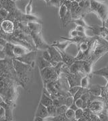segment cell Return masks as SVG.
<instances>
[{"mask_svg":"<svg viewBox=\"0 0 108 121\" xmlns=\"http://www.w3.org/2000/svg\"></svg>","mask_w":108,"mask_h":121,"instance_id":"681fc988","label":"cell"},{"mask_svg":"<svg viewBox=\"0 0 108 121\" xmlns=\"http://www.w3.org/2000/svg\"><path fill=\"white\" fill-rule=\"evenodd\" d=\"M44 1L46 2V3H47V4H49V2L50 1V0H44Z\"/></svg>","mask_w":108,"mask_h":121,"instance_id":"7bdbcfd3","label":"cell"},{"mask_svg":"<svg viewBox=\"0 0 108 121\" xmlns=\"http://www.w3.org/2000/svg\"><path fill=\"white\" fill-rule=\"evenodd\" d=\"M29 29L33 33H41L42 26L41 24L37 22V21H30L27 23Z\"/></svg>","mask_w":108,"mask_h":121,"instance_id":"9c48e42d","label":"cell"},{"mask_svg":"<svg viewBox=\"0 0 108 121\" xmlns=\"http://www.w3.org/2000/svg\"><path fill=\"white\" fill-rule=\"evenodd\" d=\"M13 66L16 73L19 77L20 80L22 81L23 82H27L28 74L30 70V69L33 68L32 66L30 65L23 63L16 59L13 60Z\"/></svg>","mask_w":108,"mask_h":121,"instance_id":"7a4b0ae2","label":"cell"},{"mask_svg":"<svg viewBox=\"0 0 108 121\" xmlns=\"http://www.w3.org/2000/svg\"><path fill=\"white\" fill-rule=\"evenodd\" d=\"M74 102L76 103V106H78V108H83V109L84 102L81 97H80L79 99H77L76 100H75Z\"/></svg>","mask_w":108,"mask_h":121,"instance_id":"1f68e13d","label":"cell"},{"mask_svg":"<svg viewBox=\"0 0 108 121\" xmlns=\"http://www.w3.org/2000/svg\"><path fill=\"white\" fill-rule=\"evenodd\" d=\"M89 79H90V77L88 74L84 76L80 81V86L83 88H88L89 85Z\"/></svg>","mask_w":108,"mask_h":121,"instance_id":"44dd1931","label":"cell"},{"mask_svg":"<svg viewBox=\"0 0 108 121\" xmlns=\"http://www.w3.org/2000/svg\"><path fill=\"white\" fill-rule=\"evenodd\" d=\"M43 56V58L45 59L46 60H47V61H49L50 62H51L52 60H51V56H50V53H49V52H48V50H45L44 52H43V56Z\"/></svg>","mask_w":108,"mask_h":121,"instance_id":"f546056e","label":"cell"},{"mask_svg":"<svg viewBox=\"0 0 108 121\" xmlns=\"http://www.w3.org/2000/svg\"><path fill=\"white\" fill-rule=\"evenodd\" d=\"M72 22H74V23L76 24V26H84V28H86L87 29H89V30H91V26L87 25V24L85 22V21L84 20L83 18H79L72 20Z\"/></svg>","mask_w":108,"mask_h":121,"instance_id":"ac0fdd59","label":"cell"},{"mask_svg":"<svg viewBox=\"0 0 108 121\" xmlns=\"http://www.w3.org/2000/svg\"><path fill=\"white\" fill-rule=\"evenodd\" d=\"M70 108H71L72 110H74V111H76L78 108H78V106H76V103L75 102H74L71 106H70Z\"/></svg>","mask_w":108,"mask_h":121,"instance_id":"74e56055","label":"cell"},{"mask_svg":"<svg viewBox=\"0 0 108 121\" xmlns=\"http://www.w3.org/2000/svg\"><path fill=\"white\" fill-rule=\"evenodd\" d=\"M42 79L45 85L47 83L56 81L59 77V74L54 66H49L40 70Z\"/></svg>","mask_w":108,"mask_h":121,"instance_id":"3957f363","label":"cell"},{"mask_svg":"<svg viewBox=\"0 0 108 121\" xmlns=\"http://www.w3.org/2000/svg\"><path fill=\"white\" fill-rule=\"evenodd\" d=\"M4 60V59H0V66H1V64H2V62H3Z\"/></svg>","mask_w":108,"mask_h":121,"instance_id":"b9f144b4","label":"cell"},{"mask_svg":"<svg viewBox=\"0 0 108 121\" xmlns=\"http://www.w3.org/2000/svg\"><path fill=\"white\" fill-rule=\"evenodd\" d=\"M5 109L4 106H0V121L5 120Z\"/></svg>","mask_w":108,"mask_h":121,"instance_id":"4dcf8cb0","label":"cell"},{"mask_svg":"<svg viewBox=\"0 0 108 121\" xmlns=\"http://www.w3.org/2000/svg\"><path fill=\"white\" fill-rule=\"evenodd\" d=\"M40 103L44 105L45 106L48 107L51 105H53V99L43 92L41 100H40Z\"/></svg>","mask_w":108,"mask_h":121,"instance_id":"2e32d148","label":"cell"},{"mask_svg":"<svg viewBox=\"0 0 108 121\" xmlns=\"http://www.w3.org/2000/svg\"><path fill=\"white\" fill-rule=\"evenodd\" d=\"M1 1H2V0H0V5H1Z\"/></svg>","mask_w":108,"mask_h":121,"instance_id":"ee69618b","label":"cell"},{"mask_svg":"<svg viewBox=\"0 0 108 121\" xmlns=\"http://www.w3.org/2000/svg\"><path fill=\"white\" fill-rule=\"evenodd\" d=\"M70 1H76V0H70Z\"/></svg>","mask_w":108,"mask_h":121,"instance_id":"f6af8a7d","label":"cell"},{"mask_svg":"<svg viewBox=\"0 0 108 121\" xmlns=\"http://www.w3.org/2000/svg\"><path fill=\"white\" fill-rule=\"evenodd\" d=\"M93 74H95V75H99V76L103 77L108 82V66L105 67V68H101L97 71H94Z\"/></svg>","mask_w":108,"mask_h":121,"instance_id":"e0dca14e","label":"cell"},{"mask_svg":"<svg viewBox=\"0 0 108 121\" xmlns=\"http://www.w3.org/2000/svg\"><path fill=\"white\" fill-rule=\"evenodd\" d=\"M53 105H54V106L56 107V108H58V107L62 106V104L61 102L59 101V99H58V97H56V98H55V99H53Z\"/></svg>","mask_w":108,"mask_h":121,"instance_id":"d6a6232c","label":"cell"},{"mask_svg":"<svg viewBox=\"0 0 108 121\" xmlns=\"http://www.w3.org/2000/svg\"><path fill=\"white\" fill-rule=\"evenodd\" d=\"M15 44L11 43H8L5 45L4 47V52L5 53L6 57L9 58H14L15 56L14 54V48Z\"/></svg>","mask_w":108,"mask_h":121,"instance_id":"5bb4252c","label":"cell"},{"mask_svg":"<svg viewBox=\"0 0 108 121\" xmlns=\"http://www.w3.org/2000/svg\"><path fill=\"white\" fill-rule=\"evenodd\" d=\"M0 29L5 35L12 34L15 30L14 24L12 20L6 18L0 22Z\"/></svg>","mask_w":108,"mask_h":121,"instance_id":"8992f818","label":"cell"},{"mask_svg":"<svg viewBox=\"0 0 108 121\" xmlns=\"http://www.w3.org/2000/svg\"><path fill=\"white\" fill-rule=\"evenodd\" d=\"M34 121H45L44 118H41V117H39V116H34Z\"/></svg>","mask_w":108,"mask_h":121,"instance_id":"ab89813d","label":"cell"},{"mask_svg":"<svg viewBox=\"0 0 108 121\" xmlns=\"http://www.w3.org/2000/svg\"><path fill=\"white\" fill-rule=\"evenodd\" d=\"M4 47L0 45V51H4Z\"/></svg>","mask_w":108,"mask_h":121,"instance_id":"60d3db41","label":"cell"},{"mask_svg":"<svg viewBox=\"0 0 108 121\" xmlns=\"http://www.w3.org/2000/svg\"><path fill=\"white\" fill-rule=\"evenodd\" d=\"M81 86H79V85H76V86H74V87H71L69 88L68 92L70 94V95H72L74 96V95L77 93V91L79 90V89L80 88Z\"/></svg>","mask_w":108,"mask_h":121,"instance_id":"4316f807","label":"cell"},{"mask_svg":"<svg viewBox=\"0 0 108 121\" xmlns=\"http://www.w3.org/2000/svg\"><path fill=\"white\" fill-rule=\"evenodd\" d=\"M91 12L98 16L103 25L108 19V4L98 0H91Z\"/></svg>","mask_w":108,"mask_h":121,"instance_id":"6da1fadb","label":"cell"},{"mask_svg":"<svg viewBox=\"0 0 108 121\" xmlns=\"http://www.w3.org/2000/svg\"><path fill=\"white\" fill-rule=\"evenodd\" d=\"M1 8V5H0V8Z\"/></svg>","mask_w":108,"mask_h":121,"instance_id":"bcb514c9","label":"cell"},{"mask_svg":"<svg viewBox=\"0 0 108 121\" xmlns=\"http://www.w3.org/2000/svg\"><path fill=\"white\" fill-rule=\"evenodd\" d=\"M47 108L49 114V117H54L56 116V109H57L56 107L54 106V105H51L47 107Z\"/></svg>","mask_w":108,"mask_h":121,"instance_id":"cb8c5ba5","label":"cell"},{"mask_svg":"<svg viewBox=\"0 0 108 121\" xmlns=\"http://www.w3.org/2000/svg\"><path fill=\"white\" fill-rule=\"evenodd\" d=\"M66 0H50L48 5L55 6L56 8H60L62 5L65 2Z\"/></svg>","mask_w":108,"mask_h":121,"instance_id":"603a6c76","label":"cell"},{"mask_svg":"<svg viewBox=\"0 0 108 121\" xmlns=\"http://www.w3.org/2000/svg\"><path fill=\"white\" fill-rule=\"evenodd\" d=\"M8 43V41H7L6 39L0 37V45H1L5 47V45Z\"/></svg>","mask_w":108,"mask_h":121,"instance_id":"d590c367","label":"cell"},{"mask_svg":"<svg viewBox=\"0 0 108 121\" xmlns=\"http://www.w3.org/2000/svg\"><path fill=\"white\" fill-rule=\"evenodd\" d=\"M76 29L78 31H83V32H85V30H87L86 28H84V26H77Z\"/></svg>","mask_w":108,"mask_h":121,"instance_id":"8d00e7d4","label":"cell"},{"mask_svg":"<svg viewBox=\"0 0 108 121\" xmlns=\"http://www.w3.org/2000/svg\"><path fill=\"white\" fill-rule=\"evenodd\" d=\"M84 115V109L83 108H78L75 111V116H76V121H79L80 118H83Z\"/></svg>","mask_w":108,"mask_h":121,"instance_id":"484cf974","label":"cell"},{"mask_svg":"<svg viewBox=\"0 0 108 121\" xmlns=\"http://www.w3.org/2000/svg\"><path fill=\"white\" fill-rule=\"evenodd\" d=\"M87 108H88L93 113L97 114H100L103 110V104L101 102L95 101L91 104H90Z\"/></svg>","mask_w":108,"mask_h":121,"instance_id":"ba28073f","label":"cell"},{"mask_svg":"<svg viewBox=\"0 0 108 121\" xmlns=\"http://www.w3.org/2000/svg\"><path fill=\"white\" fill-rule=\"evenodd\" d=\"M69 108L66 105H62L58 107L56 109V116L58 115H62V114H65L67 110Z\"/></svg>","mask_w":108,"mask_h":121,"instance_id":"7402d4cb","label":"cell"},{"mask_svg":"<svg viewBox=\"0 0 108 121\" xmlns=\"http://www.w3.org/2000/svg\"><path fill=\"white\" fill-rule=\"evenodd\" d=\"M37 63H38V67L39 70H41L44 68H47V67H49V66H52L50 62L46 60L45 59L43 58V56H40L37 59Z\"/></svg>","mask_w":108,"mask_h":121,"instance_id":"9a60e30c","label":"cell"},{"mask_svg":"<svg viewBox=\"0 0 108 121\" xmlns=\"http://www.w3.org/2000/svg\"><path fill=\"white\" fill-rule=\"evenodd\" d=\"M107 89H108V88H107Z\"/></svg>","mask_w":108,"mask_h":121,"instance_id":"7dc6e473","label":"cell"},{"mask_svg":"<svg viewBox=\"0 0 108 121\" xmlns=\"http://www.w3.org/2000/svg\"><path fill=\"white\" fill-rule=\"evenodd\" d=\"M68 8L66 6V5L63 4L62 6L59 8V17H60V19H61V21L62 22L64 19V17L66 16V15L67 14L68 12Z\"/></svg>","mask_w":108,"mask_h":121,"instance_id":"ffe728a7","label":"cell"},{"mask_svg":"<svg viewBox=\"0 0 108 121\" xmlns=\"http://www.w3.org/2000/svg\"><path fill=\"white\" fill-rule=\"evenodd\" d=\"M74 102V97L72 95H70V96H68V97H66V104L67 106L70 108V106L73 104Z\"/></svg>","mask_w":108,"mask_h":121,"instance_id":"f1b7e54d","label":"cell"},{"mask_svg":"<svg viewBox=\"0 0 108 121\" xmlns=\"http://www.w3.org/2000/svg\"><path fill=\"white\" fill-rule=\"evenodd\" d=\"M36 56H37L36 52H34V51L30 52V51L29 52H28L25 55L21 56L20 57H17L15 59L19 60L23 63L30 65L32 66V68H33L34 67V60L36 58Z\"/></svg>","mask_w":108,"mask_h":121,"instance_id":"5b68a950","label":"cell"},{"mask_svg":"<svg viewBox=\"0 0 108 121\" xmlns=\"http://www.w3.org/2000/svg\"><path fill=\"white\" fill-rule=\"evenodd\" d=\"M59 52L62 56V62H64V64H66L69 67L76 61V57H72V56L68 55V53H66L65 52H61V51H59Z\"/></svg>","mask_w":108,"mask_h":121,"instance_id":"7c38bea8","label":"cell"},{"mask_svg":"<svg viewBox=\"0 0 108 121\" xmlns=\"http://www.w3.org/2000/svg\"><path fill=\"white\" fill-rule=\"evenodd\" d=\"M35 116H39L43 118H47L49 117V114L47 112V107L45 106L42 104L39 103L38 108L35 113Z\"/></svg>","mask_w":108,"mask_h":121,"instance_id":"8fae6325","label":"cell"},{"mask_svg":"<svg viewBox=\"0 0 108 121\" xmlns=\"http://www.w3.org/2000/svg\"><path fill=\"white\" fill-rule=\"evenodd\" d=\"M6 58L5 53L4 51H0V59H5Z\"/></svg>","mask_w":108,"mask_h":121,"instance_id":"f35d334b","label":"cell"},{"mask_svg":"<svg viewBox=\"0 0 108 121\" xmlns=\"http://www.w3.org/2000/svg\"><path fill=\"white\" fill-rule=\"evenodd\" d=\"M32 37L33 38L36 47L38 49H48V48L50 46L49 45L45 42L41 36V33H32Z\"/></svg>","mask_w":108,"mask_h":121,"instance_id":"52a82bcc","label":"cell"},{"mask_svg":"<svg viewBox=\"0 0 108 121\" xmlns=\"http://www.w3.org/2000/svg\"><path fill=\"white\" fill-rule=\"evenodd\" d=\"M99 116L101 121H108V116L106 114H104V113L101 114V113H100Z\"/></svg>","mask_w":108,"mask_h":121,"instance_id":"e575fe53","label":"cell"},{"mask_svg":"<svg viewBox=\"0 0 108 121\" xmlns=\"http://www.w3.org/2000/svg\"></svg>","mask_w":108,"mask_h":121,"instance_id":"c3c4849f","label":"cell"},{"mask_svg":"<svg viewBox=\"0 0 108 121\" xmlns=\"http://www.w3.org/2000/svg\"><path fill=\"white\" fill-rule=\"evenodd\" d=\"M89 91L92 94H93L95 95H97V96L101 95V90L100 89V87L99 86H97V87L93 86L91 89H89Z\"/></svg>","mask_w":108,"mask_h":121,"instance_id":"d4e9b609","label":"cell"},{"mask_svg":"<svg viewBox=\"0 0 108 121\" xmlns=\"http://www.w3.org/2000/svg\"><path fill=\"white\" fill-rule=\"evenodd\" d=\"M29 52L30 50L29 49L21 45H15L14 48V54L15 56V58L23 56Z\"/></svg>","mask_w":108,"mask_h":121,"instance_id":"30bf717a","label":"cell"},{"mask_svg":"<svg viewBox=\"0 0 108 121\" xmlns=\"http://www.w3.org/2000/svg\"><path fill=\"white\" fill-rule=\"evenodd\" d=\"M47 50L50 53L51 58L52 60V61L51 62L52 66L55 67L58 65V64L59 62H62V54L58 49H57L54 46L50 45L47 49Z\"/></svg>","mask_w":108,"mask_h":121,"instance_id":"277c9868","label":"cell"},{"mask_svg":"<svg viewBox=\"0 0 108 121\" xmlns=\"http://www.w3.org/2000/svg\"><path fill=\"white\" fill-rule=\"evenodd\" d=\"M78 36V30L75 29L74 30H72L70 32V38H73V37H76Z\"/></svg>","mask_w":108,"mask_h":121,"instance_id":"836d02e7","label":"cell"},{"mask_svg":"<svg viewBox=\"0 0 108 121\" xmlns=\"http://www.w3.org/2000/svg\"><path fill=\"white\" fill-rule=\"evenodd\" d=\"M32 3H33V0H30L29 3L26 5L25 8V13L26 14H32Z\"/></svg>","mask_w":108,"mask_h":121,"instance_id":"83f0119b","label":"cell"},{"mask_svg":"<svg viewBox=\"0 0 108 121\" xmlns=\"http://www.w3.org/2000/svg\"><path fill=\"white\" fill-rule=\"evenodd\" d=\"M65 115L66 116V118H68V121H76V116H75V111L72 110L71 108H69L67 110L66 112L65 113Z\"/></svg>","mask_w":108,"mask_h":121,"instance_id":"d6986e66","label":"cell"},{"mask_svg":"<svg viewBox=\"0 0 108 121\" xmlns=\"http://www.w3.org/2000/svg\"><path fill=\"white\" fill-rule=\"evenodd\" d=\"M70 44L73 43L71 41H70L66 40V41H64V42H59L58 41H54V43L51 45H50L54 46V47L56 48L57 49H58L59 51H61V52H65L66 49L67 48Z\"/></svg>","mask_w":108,"mask_h":121,"instance_id":"4fadbf2b","label":"cell"}]
</instances>
